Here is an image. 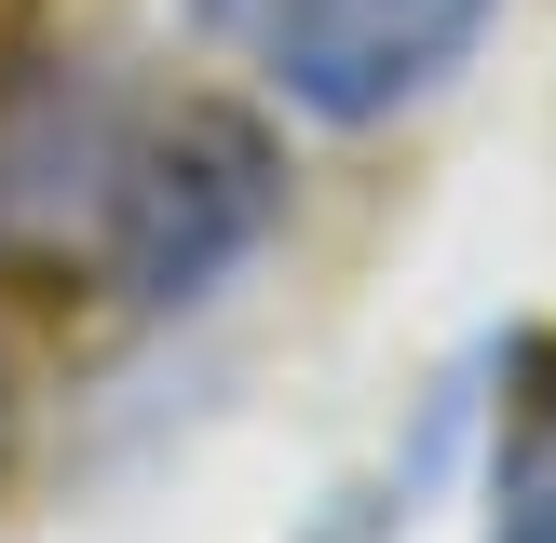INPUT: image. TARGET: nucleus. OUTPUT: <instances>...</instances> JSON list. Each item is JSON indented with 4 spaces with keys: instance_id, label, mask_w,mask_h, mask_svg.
<instances>
[{
    "instance_id": "f257e3e1",
    "label": "nucleus",
    "mask_w": 556,
    "mask_h": 543,
    "mask_svg": "<svg viewBox=\"0 0 556 543\" xmlns=\"http://www.w3.org/2000/svg\"><path fill=\"white\" fill-rule=\"evenodd\" d=\"M271 190H286V163H271V136L244 123V109H217V96L163 109L150 96L136 136H123V177H109V217H96V286L123 299V313L204 299L217 272L271 231Z\"/></svg>"
},
{
    "instance_id": "f03ea898",
    "label": "nucleus",
    "mask_w": 556,
    "mask_h": 543,
    "mask_svg": "<svg viewBox=\"0 0 556 543\" xmlns=\"http://www.w3.org/2000/svg\"><path fill=\"white\" fill-rule=\"evenodd\" d=\"M489 14H503V0H258L231 41L258 54V81L286 109H313V123L353 136V123L421 109L434 81L489 41Z\"/></svg>"
},
{
    "instance_id": "7ed1b4c3",
    "label": "nucleus",
    "mask_w": 556,
    "mask_h": 543,
    "mask_svg": "<svg viewBox=\"0 0 556 543\" xmlns=\"http://www.w3.org/2000/svg\"><path fill=\"white\" fill-rule=\"evenodd\" d=\"M136 109L150 96L96 68H27L0 96V258L14 272H96V217H109Z\"/></svg>"
},
{
    "instance_id": "20e7f679",
    "label": "nucleus",
    "mask_w": 556,
    "mask_h": 543,
    "mask_svg": "<svg viewBox=\"0 0 556 543\" xmlns=\"http://www.w3.org/2000/svg\"><path fill=\"white\" fill-rule=\"evenodd\" d=\"M489 543H556V476H516L503 489V530Z\"/></svg>"
},
{
    "instance_id": "39448f33",
    "label": "nucleus",
    "mask_w": 556,
    "mask_h": 543,
    "mask_svg": "<svg viewBox=\"0 0 556 543\" xmlns=\"http://www.w3.org/2000/svg\"><path fill=\"white\" fill-rule=\"evenodd\" d=\"M0 449H14V380H0Z\"/></svg>"
}]
</instances>
